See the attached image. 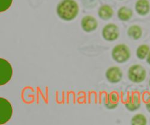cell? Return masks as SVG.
<instances>
[{
    "instance_id": "cell-6",
    "label": "cell",
    "mask_w": 150,
    "mask_h": 125,
    "mask_svg": "<svg viewBox=\"0 0 150 125\" xmlns=\"http://www.w3.org/2000/svg\"><path fill=\"white\" fill-rule=\"evenodd\" d=\"M102 34L103 37L106 40H115L119 36L118 28L114 24H108L104 27Z\"/></svg>"
},
{
    "instance_id": "cell-1",
    "label": "cell",
    "mask_w": 150,
    "mask_h": 125,
    "mask_svg": "<svg viewBox=\"0 0 150 125\" xmlns=\"http://www.w3.org/2000/svg\"><path fill=\"white\" fill-rule=\"evenodd\" d=\"M57 14L65 21H71L77 16L79 7L74 0H62L57 6Z\"/></svg>"
},
{
    "instance_id": "cell-17",
    "label": "cell",
    "mask_w": 150,
    "mask_h": 125,
    "mask_svg": "<svg viewBox=\"0 0 150 125\" xmlns=\"http://www.w3.org/2000/svg\"><path fill=\"white\" fill-rule=\"evenodd\" d=\"M12 0H0V11L7 10L11 6Z\"/></svg>"
},
{
    "instance_id": "cell-3",
    "label": "cell",
    "mask_w": 150,
    "mask_h": 125,
    "mask_svg": "<svg viewBox=\"0 0 150 125\" xmlns=\"http://www.w3.org/2000/svg\"><path fill=\"white\" fill-rule=\"evenodd\" d=\"M13 109L10 103L7 99L0 98V124L7 122L11 118Z\"/></svg>"
},
{
    "instance_id": "cell-9",
    "label": "cell",
    "mask_w": 150,
    "mask_h": 125,
    "mask_svg": "<svg viewBox=\"0 0 150 125\" xmlns=\"http://www.w3.org/2000/svg\"><path fill=\"white\" fill-rule=\"evenodd\" d=\"M140 105V99L139 95L137 93H134L130 96L126 103V107L127 108L132 111L139 108Z\"/></svg>"
},
{
    "instance_id": "cell-2",
    "label": "cell",
    "mask_w": 150,
    "mask_h": 125,
    "mask_svg": "<svg viewBox=\"0 0 150 125\" xmlns=\"http://www.w3.org/2000/svg\"><path fill=\"white\" fill-rule=\"evenodd\" d=\"M13 70L9 62L3 59H0V85L7 84L11 79Z\"/></svg>"
},
{
    "instance_id": "cell-12",
    "label": "cell",
    "mask_w": 150,
    "mask_h": 125,
    "mask_svg": "<svg viewBox=\"0 0 150 125\" xmlns=\"http://www.w3.org/2000/svg\"><path fill=\"white\" fill-rule=\"evenodd\" d=\"M113 10L109 6H103L100 7L98 11V15L104 20L110 19L113 15Z\"/></svg>"
},
{
    "instance_id": "cell-15",
    "label": "cell",
    "mask_w": 150,
    "mask_h": 125,
    "mask_svg": "<svg viewBox=\"0 0 150 125\" xmlns=\"http://www.w3.org/2000/svg\"><path fill=\"white\" fill-rule=\"evenodd\" d=\"M148 52L149 47L147 45H141L137 49V56L140 59H144L148 54Z\"/></svg>"
},
{
    "instance_id": "cell-18",
    "label": "cell",
    "mask_w": 150,
    "mask_h": 125,
    "mask_svg": "<svg viewBox=\"0 0 150 125\" xmlns=\"http://www.w3.org/2000/svg\"><path fill=\"white\" fill-rule=\"evenodd\" d=\"M146 108L148 110L149 112H150V101H149V102L146 104Z\"/></svg>"
},
{
    "instance_id": "cell-11",
    "label": "cell",
    "mask_w": 150,
    "mask_h": 125,
    "mask_svg": "<svg viewBox=\"0 0 150 125\" xmlns=\"http://www.w3.org/2000/svg\"><path fill=\"white\" fill-rule=\"evenodd\" d=\"M136 10L141 15H146L149 10V4L147 0H139L136 4Z\"/></svg>"
},
{
    "instance_id": "cell-7",
    "label": "cell",
    "mask_w": 150,
    "mask_h": 125,
    "mask_svg": "<svg viewBox=\"0 0 150 125\" xmlns=\"http://www.w3.org/2000/svg\"><path fill=\"white\" fill-rule=\"evenodd\" d=\"M122 76V73L120 68L117 67H112L109 68L106 73V77L108 80L112 83H117L119 82Z\"/></svg>"
},
{
    "instance_id": "cell-8",
    "label": "cell",
    "mask_w": 150,
    "mask_h": 125,
    "mask_svg": "<svg viewBox=\"0 0 150 125\" xmlns=\"http://www.w3.org/2000/svg\"><path fill=\"white\" fill-rule=\"evenodd\" d=\"M81 26L84 31L90 32L97 28V22L94 18L90 16H87L82 19Z\"/></svg>"
},
{
    "instance_id": "cell-19",
    "label": "cell",
    "mask_w": 150,
    "mask_h": 125,
    "mask_svg": "<svg viewBox=\"0 0 150 125\" xmlns=\"http://www.w3.org/2000/svg\"><path fill=\"white\" fill-rule=\"evenodd\" d=\"M147 61L149 64H150V53L148 54V55L147 57Z\"/></svg>"
},
{
    "instance_id": "cell-13",
    "label": "cell",
    "mask_w": 150,
    "mask_h": 125,
    "mask_svg": "<svg viewBox=\"0 0 150 125\" xmlns=\"http://www.w3.org/2000/svg\"><path fill=\"white\" fill-rule=\"evenodd\" d=\"M118 17L122 21L129 20L132 15V11L127 7H123L120 9L118 11Z\"/></svg>"
},
{
    "instance_id": "cell-10",
    "label": "cell",
    "mask_w": 150,
    "mask_h": 125,
    "mask_svg": "<svg viewBox=\"0 0 150 125\" xmlns=\"http://www.w3.org/2000/svg\"><path fill=\"white\" fill-rule=\"evenodd\" d=\"M119 101V96L116 92L109 94L105 100V105L109 109H114L117 107Z\"/></svg>"
},
{
    "instance_id": "cell-5",
    "label": "cell",
    "mask_w": 150,
    "mask_h": 125,
    "mask_svg": "<svg viewBox=\"0 0 150 125\" xmlns=\"http://www.w3.org/2000/svg\"><path fill=\"white\" fill-rule=\"evenodd\" d=\"M129 78L133 82H142L146 77V71L140 65H133L129 70Z\"/></svg>"
},
{
    "instance_id": "cell-14",
    "label": "cell",
    "mask_w": 150,
    "mask_h": 125,
    "mask_svg": "<svg viewBox=\"0 0 150 125\" xmlns=\"http://www.w3.org/2000/svg\"><path fill=\"white\" fill-rule=\"evenodd\" d=\"M128 34L130 36L132 37L134 39H138L141 36L142 31L139 26H133L130 27L129 29Z\"/></svg>"
},
{
    "instance_id": "cell-20",
    "label": "cell",
    "mask_w": 150,
    "mask_h": 125,
    "mask_svg": "<svg viewBox=\"0 0 150 125\" xmlns=\"http://www.w3.org/2000/svg\"><path fill=\"white\" fill-rule=\"evenodd\" d=\"M149 84H150V81H149Z\"/></svg>"
},
{
    "instance_id": "cell-4",
    "label": "cell",
    "mask_w": 150,
    "mask_h": 125,
    "mask_svg": "<svg viewBox=\"0 0 150 125\" xmlns=\"http://www.w3.org/2000/svg\"><path fill=\"white\" fill-rule=\"evenodd\" d=\"M112 55L114 60L120 63L126 61L130 56L129 48L124 45L116 46L112 51Z\"/></svg>"
},
{
    "instance_id": "cell-16",
    "label": "cell",
    "mask_w": 150,
    "mask_h": 125,
    "mask_svg": "<svg viewBox=\"0 0 150 125\" xmlns=\"http://www.w3.org/2000/svg\"><path fill=\"white\" fill-rule=\"evenodd\" d=\"M131 123L132 124H146V119L142 114H137L133 117Z\"/></svg>"
}]
</instances>
